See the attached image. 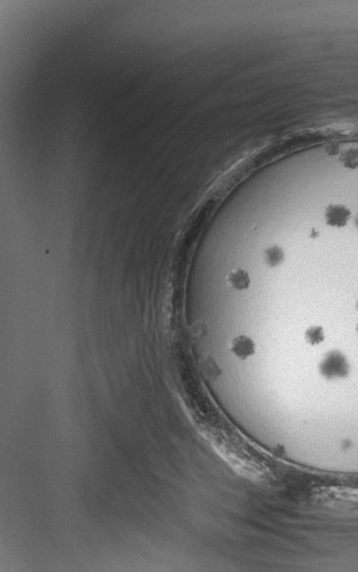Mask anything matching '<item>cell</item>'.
Here are the masks:
<instances>
[{
  "instance_id": "cell-4",
  "label": "cell",
  "mask_w": 358,
  "mask_h": 572,
  "mask_svg": "<svg viewBox=\"0 0 358 572\" xmlns=\"http://www.w3.org/2000/svg\"><path fill=\"white\" fill-rule=\"evenodd\" d=\"M227 283L236 289H245L251 284V278L243 269H235L228 275Z\"/></svg>"
},
{
  "instance_id": "cell-1",
  "label": "cell",
  "mask_w": 358,
  "mask_h": 572,
  "mask_svg": "<svg viewBox=\"0 0 358 572\" xmlns=\"http://www.w3.org/2000/svg\"><path fill=\"white\" fill-rule=\"evenodd\" d=\"M320 373L329 379L346 377L349 373V363L339 351H330L320 363Z\"/></svg>"
},
{
  "instance_id": "cell-2",
  "label": "cell",
  "mask_w": 358,
  "mask_h": 572,
  "mask_svg": "<svg viewBox=\"0 0 358 572\" xmlns=\"http://www.w3.org/2000/svg\"><path fill=\"white\" fill-rule=\"evenodd\" d=\"M230 350L239 359H247L255 352V344L250 337L240 335L231 340Z\"/></svg>"
},
{
  "instance_id": "cell-8",
  "label": "cell",
  "mask_w": 358,
  "mask_h": 572,
  "mask_svg": "<svg viewBox=\"0 0 358 572\" xmlns=\"http://www.w3.org/2000/svg\"><path fill=\"white\" fill-rule=\"evenodd\" d=\"M357 332H358V325H357Z\"/></svg>"
},
{
  "instance_id": "cell-6",
  "label": "cell",
  "mask_w": 358,
  "mask_h": 572,
  "mask_svg": "<svg viewBox=\"0 0 358 572\" xmlns=\"http://www.w3.org/2000/svg\"><path fill=\"white\" fill-rule=\"evenodd\" d=\"M284 260V252L279 247H273L265 252V261L270 267L279 266Z\"/></svg>"
},
{
  "instance_id": "cell-7",
  "label": "cell",
  "mask_w": 358,
  "mask_h": 572,
  "mask_svg": "<svg viewBox=\"0 0 358 572\" xmlns=\"http://www.w3.org/2000/svg\"><path fill=\"white\" fill-rule=\"evenodd\" d=\"M356 309H357V311H358V302H357V304H356Z\"/></svg>"
},
{
  "instance_id": "cell-5",
  "label": "cell",
  "mask_w": 358,
  "mask_h": 572,
  "mask_svg": "<svg viewBox=\"0 0 358 572\" xmlns=\"http://www.w3.org/2000/svg\"><path fill=\"white\" fill-rule=\"evenodd\" d=\"M325 339L324 330L320 326H312L305 332V340L306 342L311 345H318L322 343Z\"/></svg>"
},
{
  "instance_id": "cell-3",
  "label": "cell",
  "mask_w": 358,
  "mask_h": 572,
  "mask_svg": "<svg viewBox=\"0 0 358 572\" xmlns=\"http://www.w3.org/2000/svg\"><path fill=\"white\" fill-rule=\"evenodd\" d=\"M349 211L342 206H331L326 210V220L329 224L342 226L349 218Z\"/></svg>"
}]
</instances>
